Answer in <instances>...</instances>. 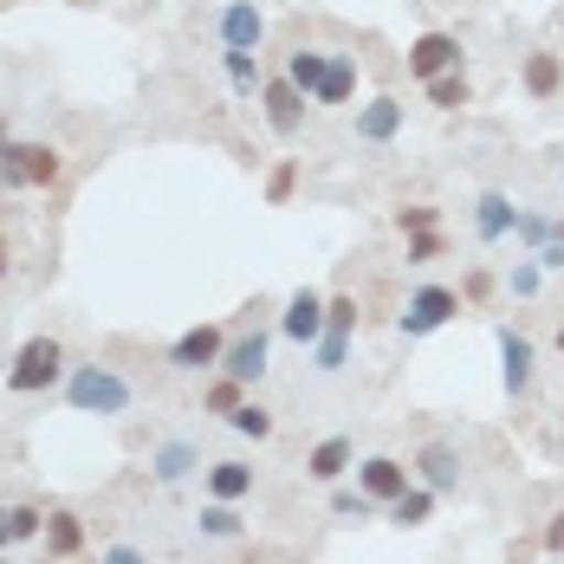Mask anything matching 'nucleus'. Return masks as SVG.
<instances>
[{
    "label": "nucleus",
    "mask_w": 564,
    "mask_h": 564,
    "mask_svg": "<svg viewBox=\"0 0 564 564\" xmlns=\"http://www.w3.org/2000/svg\"><path fill=\"white\" fill-rule=\"evenodd\" d=\"M65 402L78 415H123L130 409V383L111 364H78V370H65Z\"/></svg>",
    "instance_id": "nucleus-1"
},
{
    "label": "nucleus",
    "mask_w": 564,
    "mask_h": 564,
    "mask_svg": "<svg viewBox=\"0 0 564 564\" xmlns=\"http://www.w3.org/2000/svg\"><path fill=\"white\" fill-rule=\"evenodd\" d=\"M58 150L53 143H0V188H53L58 182Z\"/></svg>",
    "instance_id": "nucleus-2"
},
{
    "label": "nucleus",
    "mask_w": 564,
    "mask_h": 564,
    "mask_svg": "<svg viewBox=\"0 0 564 564\" xmlns=\"http://www.w3.org/2000/svg\"><path fill=\"white\" fill-rule=\"evenodd\" d=\"M58 377H65V344L58 338H26L20 344V357H13V370H7V390L13 395H40V390H53Z\"/></svg>",
    "instance_id": "nucleus-3"
},
{
    "label": "nucleus",
    "mask_w": 564,
    "mask_h": 564,
    "mask_svg": "<svg viewBox=\"0 0 564 564\" xmlns=\"http://www.w3.org/2000/svg\"><path fill=\"white\" fill-rule=\"evenodd\" d=\"M454 312H460V292H448V285H415L409 305H402V338H429V332H442Z\"/></svg>",
    "instance_id": "nucleus-4"
},
{
    "label": "nucleus",
    "mask_w": 564,
    "mask_h": 564,
    "mask_svg": "<svg viewBox=\"0 0 564 564\" xmlns=\"http://www.w3.org/2000/svg\"><path fill=\"white\" fill-rule=\"evenodd\" d=\"M215 33H221V53H260V40H267V13H260L253 0H227L221 20H215Z\"/></svg>",
    "instance_id": "nucleus-5"
},
{
    "label": "nucleus",
    "mask_w": 564,
    "mask_h": 564,
    "mask_svg": "<svg viewBox=\"0 0 564 564\" xmlns=\"http://www.w3.org/2000/svg\"><path fill=\"white\" fill-rule=\"evenodd\" d=\"M350 325H357V299H325V338L312 344L318 350V370H344V350H350Z\"/></svg>",
    "instance_id": "nucleus-6"
},
{
    "label": "nucleus",
    "mask_w": 564,
    "mask_h": 564,
    "mask_svg": "<svg viewBox=\"0 0 564 564\" xmlns=\"http://www.w3.org/2000/svg\"><path fill=\"white\" fill-rule=\"evenodd\" d=\"M260 105H267L273 137H299V123H305V91H299L292 78H267V85H260Z\"/></svg>",
    "instance_id": "nucleus-7"
},
{
    "label": "nucleus",
    "mask_w": 564,
    "mask_h": 564,
    "mask_svg": "<svg viewBox=\"0 0 564 564\" xmlns=\"http://www.w3.org/2000/svg\"><path fill=\"white\" fill-rule=\"evenodd\" d=\"M280 332L292 344H305V350H312V344L325 338V299H318V292H292V299H285V312H280Z\"/></svg>",
    "instance_id": "nucleus-8"
},
{
    "label": "nucleus",
    "mask_w": 564,
    "mask_h": 564,
    "mask_svg": "<svg viewBox=\"0 0 564 564\" xmlns=\"http://www.w3.org/2000/svg\"><path fill=\"white\" fill-rule=\"evenodd\" d=\"M409 72L429 85V78H442V72H460V40L454 33H422L415 46H409Z\"/></svg>",
    "instance_id": "nucleus-9"
},
{
    "label": "nucleus",
    "mask_w": 564,
    "mask_h": 564,
    "mask_svg": "<svg viewBox=\"0 0 564 564\" xmlns=\"http://www.w3.org/2000/svg\"><path fill=\"white\" fill-rule=\"evenodd\" d=\"M221 350H227V338L215 332V325H195V332H182V338L170 344V364L175 370H215Z\"/></svg>",
    "instance_id": "nucleus-10"
},
{
    "label": "nucleus",
    "mask_w": 564,
    "mask_h": 564,
    "mask_svg": "<svg viewBox=\"0 0 564 564\" xmlns=\"http://www.w3.org/2000/svg\"><path fill=\"white\" fill-rule=\"evenodd\" d=\"M357 487H364L370 500H383V507H390L395 494H409V467L390 460V454H370V460L357 467Z\"/></svg>",
    "instance_id": "nucleus-11"
},
{
    "label": "nucleus",
    "mask_w": 564,
    "mask_h": 564,
    "mask_svg": "<svg viewBox=\"0 0 564 564\" xmlns=\"http://www.w3.org/2000/svg\"><path fill=\"white\" fill-rule=\"evenodd\" d=\"M500 377H507V395L532 390V338L512 325H500Z\"/></svg>",
    "instance_id": "nucleus-12"
},
{
    "label": "nucleus",
    "mask_w": 564,
    "mask_h": 564,
    "mask_svg": "<svg viewBox=\"0 0 564 564\" xmlns=\"http://www.w3.org/2000/svg\"><path fill=\"white\" fill-rule=\"evenodd\" d=\"M221 370L234 377V383H260V377H267V332H247V338L227 344Z\"/></svg>",
    "instance_id": "nucleus-13"
},
{
    "label": "nucleus",
    "mask_w": 564,
    "mask_h": 564,
    "mask_svg": "<svg viewBox=\"0 0 564 564\" xmlns=\"http://www.w3.org/2000/svg\"><path fill=\"white\" fill-rule=\"evenodd\" d=\"M402 111H409V105L390 98V91H383V98H370V105L357 111V143H390L395 130H402Z\"/></svg>",
    "instance_id": "nucleus-14"
},
{
    "label": "nucleus",
    "mask_w": 564,
    "mask_h": 564,
    "mask_svg": "<svg viewBox=\"0 0 564 564\" xmlns=\"http://www.w3.org/2000/svg\"><path fill=\"white\" fill-rule=\"evenodd\" d=\"M512 221H519V215H512V202L500 188H487V195L474 202V234H480V240H507Z\"/></svg>",
    "instance_id": "nucleus-15"
},
{
    "label": "nucleus",
    "mask_w": 564,
    "mask_h": 564,
    "mask_svg": "<svg viewBox=\"0 0 564 564\" xmlns=\"http://www.w3.org/2000/svg\"><path fill=\"white\" fill-rule=\"evenodd\" d=\"M350 442H344V435H325V442H318V448H312V460H305V474H312V480H325V487H338L344 480V467H350Z\"/></svg>",
    "instance_id": "nucleus-16"
},
{
    "label": "nucleus",
    "mask_w": 564,
    "mask_h": 564,
    "mask_svg": "<svg viewBox=\"0 0 564 564\" xmlns=\"http://www.w3.org/2000/svg\"><path fill=\"white\" fill-rule=\"evenodd\" d=\"M415 467H422L429 494H454V487H460V454L442 448V442H435V448H422V460H415Z\"/></svg>",
    "instance_id": "nucleus-17"
},
{
    "label": "nucleus",
    "mask_w": 564,
    "mask_h": 564,
    "mask_svg": "<svg viewBox=\"0 0 564 564\" xmlns=\"http://www.w3.org/2000/svg\"><path fill=\"white\" fill-rule=\"evenodd\" d=\"M208 494L227 500V507L247 500V494H253V467H247V460H215V467H208Z\"/></svg>",
    "instance_id": "nucleus-18"
},
{
    "label": "nucleus",
    "mask_w": 564,
    "mask_h": 564,
    "mask_svg": "<svg viewBox=\"0 0 564 564\" xmlns=\"http://www.w3.org/2000/svg\"><path fill=\"white\" fill-rule=\"evenodd\" d=\"M78 545H85L78 512H46V558H72Z\"/></svg>",
    "instance_id": "nucleus-19"
},
{
    "label": "nucleus",
    "mask_w": 564,
    "mask_h": 564,
    "mask_svg": "<svg viewBox=\"0 0 564 564\" xmlns=\"http://www.w3.org/2000/svg\"><path fill=\"white\" fill-rule=\"evenodd\" d=\"M325 65H332V53H305V46H299V53L285 58V78H292L305 98H318V85H325Z\"/></svg>",
    "instance_id": "nucleus-20"
},
{
    "label": "nucleus",
    "mask_w": 564,
    "mask_h": 564,
    "mask_svg": "<svg viewBox=\"0 0 564 564\" xmlns=\"http://www.w3.org/2000/svg\"><path fill=\"white\" fill-rule=\"evenodd\" d=\"M558 85H564L558 53H532L525 58V91H532V98H558Z\"/></svg>",
    "instance_id": "nucleus-21"
},
{
    "label": "nucleus",
    "mask_w": 564,
    "mask_h": 564,
    "mask_svg": "<svg viewBox=\"0 0 564 564\" xmlns=\"http://www.w3.org/2000/svg\"><path fill=\"white\" fill-rule=\"evenodd\" d=\"M350 91H357V65H350L344 53H332L325 85H318V105H350Z\"/></svg>",
    "instance_id": "nucleus-22"
},
{
    "label": "nucleus",
    "mask_w": 564,
    "mask_h": 564,
    "mask_svg": "<svg viewBox=\"0 0 564 564\" xmlns=\"http://www.w3.org/2000/svg\"><path fill=\"white\" fill-rule=\"evenodd\" d=\"M221 65H227V85H234L240 98H253V91L267 85V78H260V58H253V53H221Z\"/></svg>",
    "instance_id": "nucleus-23"
},
{
    "label": "nucleus",
    "mask_w": 564,
    "mask_h": 564,
    "mask_svg": "<svg viewBox=\"0 0 564 564\" xmlns=\"http://www.w3.org/2000/svg\"><path fill=\"white\" fill-rule=\"evenodd\" d=\"M429 512H435V494H429V487H409V494H395V500H390L395 525H422Z\"/></svg>",
    "instance_id": "nucleus-24"
},
{
    "label": "nucleus",
    "mask_w": 564,
    "mask_h": 564,
    "mask_svg": "<svg viewBox=\"0 0 564 564\" xmlns=\"http://www.w3.org/2000/svg\"><path fill=\"white\" fill-rule=\"evenodd\" d=\"M195 525H202V539H240V512L227 507V500H208Z\"/></svg>",
    "instance_id": "nucleus-25"
},
{
    "label": "nucleus",
    "mask_w": 564,
    "mask_h": 564,
    "mask_svg": "<svg viewBox=\"0 0 564 564\" xmlns=\"http://www.w3.org/2000/svg\"><path fill=\"white\" fill-rule=\"evenodd\" d=\"M227 429H234V435H247V442H267V435H273V415H267L260 402H240V409L227 415Z\"/></svg>",
    "instance_id": "nucleus-26"
},
{
    "label": "nucleus",
    "mask_w": 564,
    "mask_h": 564,
    "mask_svg": "<svg viewBox=\"0 0 564 564\" xmlns=\"http://www.w3.org/2000/svg\"><path fill=\"white\" fill-rule=\"evenodd\" d=\"M195 460H202V454L188 448V442H170V448H156V480H188V467H195Z\"/></svg>",
    "instance_id": "nucleus-27"
},
{
    "label": "nucleus",
    "mask_w": 564,
    "mask_h": 564,
    "mask_svg": "<svg viewBox=\"0 0 564 564\" xmlns=\"http://www.w3.org/2000/svg\"><path fill=\"white\" fill-rule=\"evenodd\" d=\"M429 105H435V111H460V105H467V78H460V72L429 78Z\"/></svg>",
    "instance_id": "nucleus-28"
},
{
    "label": "nucleus",
    "mask_w": 564,
    "mask_h": 564,
    "mask_svg": "<svg viewBox=\"0 0 564 564\" xmlns=\"http://www.w3.org/2000/svg\"><path fill=\"white\" fill-rule=\"evenodd\" d=\"M7 532H13V545H20V539H40V532H46V512L40 507H7Z\"/></svg>",
    "instance_id": "nucleus-29"
},
{
    "label": "nucleus",
    "mask_w": 564,
    "mask_h": 564,
    "mask_svg": "<svg viewBox=\"0 0 564 564\" xmlns=\"http://www.w3.org/2000/svg\"><path fill=\"white\" fill-rule=\"evenodd\" d=\"M240 402H247V395H240V383H234V377H227V370H221V383L208 390V409H215V415H234Z\"/></svg>",
    "instance_id": "nucleus-30"
},
{
    "label": "nucleus",
    "mask_w": 564,
    "mask_h": 564,
    "mask_svg": "<svg viewBox=\"0 0 564 564\" xmlns=\"http://www.w3.org/2000/svg\"><path fill=\"white\" fill-rule=\"evenodd\" d=\"M332 512H338V519H364V512H370V494H364V487H357V494L338 487V494H332Z\"/></svg>",
    "instance_id": "nucleus-31"
},
{
    "label": "nucleus",
    "mask_w": 564,
    "mask_h": 564,
    "mask_svg": "<svg viewBox=\"0 0 564 564\" xmlns=\"http://www.w3.org/2000/svg\"><path fill=\"white\" fill-rule=\"evenodd\" d=\"M512 234H519L525 247H545V240H552V221H545V215H519V221H512Z\"/></svg>",
    "instance_id": "nucleus-32"
},
{
    "label": "nucleus",
    "mask_w": 564,
    "mask_h": 564,
    "mask_svg": "<svg viewBox=\"0 0 564 564\" xmlns=\"http://www.w3.org/2000/svg\"><path fill=\"white\" fill-rule=\"evenodd\" d=\"M539 273H545L539 260H519V267H512V292H519V299H532V292H539Z\"/></svg>",
    "instance_id": "nucleus-33"
},
{
    "label": "nucleus",
    "mask_w": 564,
    "mask_h": 564,
    "mask_svg": "<svg viewBox=\"0 0 564 564\" xmlns=\"http://www.w3.org/2000/svg\"><path fill=\"white\" fill-rule=\"evenodd\" d=\"M395 227H402V234H435V208H402Z\"/></svg>",
    "instance_id": "nucleus-34"
},
{
    "label": "nucleus",
    "mask_w": 564,
    "mask_h": 564,
    "mask_svg": "<svg viewBox=\"0 0 564 564\" xmlns=\"http://www.w3.org/2000/svg\"><path fill=\"white\" fill-rule=\"evenodd\" d=\"M292 182H299V170H292V163H280V170L267 175V202H285V195H292Z\"/></svg>",
    "instance_id": "nucleus-35"
},
{
    "label": "nucleus",
    "mask_w": 564,
    "mask_h": 564,
    "mask_svg": "<svg viewBox=\"0 0 564 564\" xmlns=\"http://www.w3.org/2000/svg\"><path fill=\"white\" fill-rule=\"evenodd\" d=\"M435 253H442V240H435V234H415V240H409V267H429Z\"/></svg>",
    "instance_id": "nucleus-36"
},
{
    "label": "nucleus",
    "mask_w": 564,
    "mask_h": 564,
    "mask_svg": "<svg viewBox=\"0 0 564 564\" xmlns=\"http://www.w3.org/2000/svg\"><path fill=\"white\" fill-rule=\"evenodd\" d=\"M539 267H564V240H558V234H552V240L539 247Z\"/></svg>",
    "instance_id": "nucleus-37"
},
{
    "label": "nucleus",
    "mask_w": 564,
    "mask_h": 564,
    "mask_svg": "<svg viewBox=\"0 0 564 564\" xmlns=\"http://www.w3.org/2000/svg\"><path fill=\"white\" fill-rule=\"evenodd\" d=\"M105 564H143V552H137V545H111V552H105Z\"/></svg>",
    "instance_id": "nucleus-38"
},
{
    "label": "nucleus",
    "mask_w": 564,
    "mask_h": 564,
    "mask_svg": "<svg viewBox=\"0 0 564 564\" xmlns=\"http://www.w3.org/2000/svg\"><path fill=\"white\" fill-rule=\"evenodd\" d=\"M545 552H564V519H552V525H545Z\"/></svg>",
    "instance_id": "nucleus-39"
},
{
    "label": "nucleus",
    "mask_w": 564,
    "mask_h": 564,
    "mask_svg": "<svg viewBox=\"0 0 564 564\" xmlns=\"http://www.w3.org/2000/svg\"><path fill=\"white\" fill-rule=\"evenodd\" d=\"M7 545H13V532H7V507H0V552H7Z\"/></svg>",
    "instance_id": "nucleus-40"
},
{
    "label": "nucleus",
    "mask_w": 564,
    "mask_h": 564,
    "mask_svg": "<svg viewBox=\"0 0 564 564\" xmlns=\"http://www.w3.org/2000/svg\"><path fill=\"white\" fill-rule=\"evenodd\" d=\"M0 280H7V240H0Z\"/></svg>",
    "instance_id": "nucleus-41"
},
{
    "label": "nucleus",
    "mask_w": 564,
    "mask_h": 564,
    "mask_svg": "<svg viewBox=\"0 0 564 564\" xmlns=\"http://www.w3.org/2000/svg\"><path fill=\"white\" fill-rule=\"evenodd\" d=\"M0 143H7V111H0Z\"/></svg>",
    "instance_id": "nucleus-42"
},
{
    "label": "nucleus",
    "mask_w": 564,
    "mask_h": 564,
    "mask_svg": "<svg viewBox=\"0 0 564 564\" xmlns=\"http://www.w3.org/2000/svg\"><path fill=\"white\" fill-rule=\"evenodd\" d=\"M552 234H558V240H564V221H552Z\"/></svg>",
    "instance_id": "nucleus-43"
},
{
    "label": "nucleus",
    "mask_w": 564,
    "mask_h": 564,
    "mask_svg": "<svg viewBox=\"0 0 564 564\" xmlns=\"http://www.w3.org/2000/svg\"><path fill=\"white\" fill-rule=\"evenodd\" d=\"M558 182H564V156H558Z\"/></svg>",
    "instance_id": "nucleus-44"
},
{
    "label": "nucleus",
    "mask_w": 564,
    "mask_h": 564,
    "mask_svg": "<svg viewBox=\"0 0 564 564\" xmlns=\"http://www.w3.org/2000/svg\"><path fill=\"white\" fill-rule=\"evenodd\" d=\"M558 350H564V332H558Z\"/></svg>",
    "instance_id": "nucleus-45"
},
{
    "label": "nucleus",
    "mask_w": 564,
    "mask_h": 564,
    "mask_svg": "<svg viewBox=\"0 0 564 564\" xmlns=\"http://www.w3.org/2000/svg\"><path fill=\"white\" fill-rule=\"evenodd\" d=\"M552 564H564V558H552Z\"/></svg>",
    "instance_id": "nucleus-46"
}]
</instances>
